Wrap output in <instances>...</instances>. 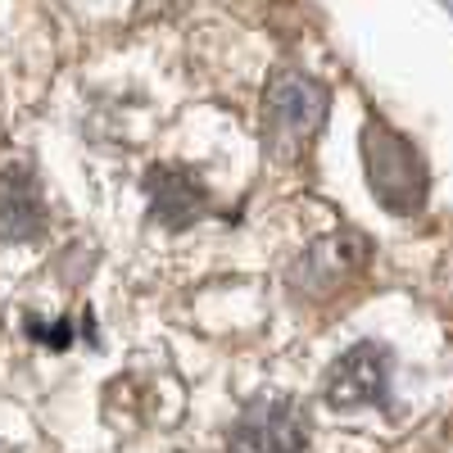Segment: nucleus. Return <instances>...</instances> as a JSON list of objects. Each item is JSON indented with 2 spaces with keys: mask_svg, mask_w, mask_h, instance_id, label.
<instances>
[{
  "mask_svg": "<svg viewBox=\"0 0 453 453\" xmlns=\"http://www.w3.org/2000/svg\"><path fill=\"white\" fill-rule=\"evenodd\" d=\"M326 87L309 73L277 68L268 91H263V145L273 164H290L313 145V136L326 123Z\"/></svg>",
  "mask_w": 453,
  "mask_h": 453,
  "instance_id": "2",
  "label": "nucleus"
},
{
  "mask_svg": "<svg viewBox=\"0 0 453 453\" xmlns=\"http://www.w3.org/2000/svg\"><path fill=\"white\" fill-rule=\"evenodd\" d=\"M309 435H313V422L299 399L258 395L226 426V453H304Z\"/></svg>",
  "mask_w": 453,
  "mask_h": 453,
  "instance_id": "3",
  "label": "nucleus"
},
{
  "mask_svg": "<svg viewBox=\"0 0 453 453\" xmlns=\"http://www.w3.org/2000/svg\"><path fill=\"white\" fill-rule=\"evenodd\" d=\"M23 335L36 340V345H46V349H68L73 345V322H46L42 313H27Z\"/></svg>",
  "mask_w": 453,
  "mask_h": 453,
  "instance_id": "8",
  "label": "nucleus"
},
{
  "mask_svg": "<svg viewBox=\"0 0 453 453\" xmlns=\"http://www.w3.org/2000/svg\"><path fill=\"white\" fill-rule=\"evenodd\" d=\"M0 453H5V444H0Z\"/></svg>",
  "mask_w": 453,
  "mask_h": 453,
  "instance_id": "9",
  "label": "nucleus"
},
{
  "mask_svg": "<svg viewBox=\"0 0 453 453\" xmlns=\"http://www.w3.org/2000/svg\"><path fill=\"white\" fill-rule=\"evenodd\" d=\"M367 258H372V245H367V236H358V232L322 236V241H313L304 254L290 263L286 286H290L299 299H309V304H322V299L340 295L349 281H358V277L367 273Z\"/></svg>",
  "mask_w": 453,
  "mask_h": 453,
  "instance_id": "4",
  "label": "nucleus"
},
{
  "mask_svg": "<svg viewBox=\"0 0 453 453\" xmlns=\"http://www.w3.org/2000/svg\"><path fill=\"white\" fill-rule=\"evenodd\" d=\"M363 168H367V186L381 209L399 218H418L426 209L431 168L422 159V150L381 119H367L363 127Z\"/></svg>",
  "mask_w": 453,
  "mask_h": 453,
  "instance_id": "1",
  "label": "nucleus"
},
{
  "mask_svg": "<svg viewBox=\"0 0 453 453\" xmlns=\"http://www.w3.org/2000/svg\"><path fill=\"white\" fill-rule=\"evenodd\" d=\"M46 222L50 213H46V196H42L36 173L23 164L0 168V241H10V245L42 241Z\"/></svg>",
  "mask_w": 453,
  "mask_h": 453,
  "instance_id": "7",
  "label": "nucleus"
},
{
  "mask_svg": "<svg viewBox=\"0 0 453 453\" xmlns=\"http://www.w3.org/2000/svg\"><path fill=\"white\" fill-rule=\"evenodd\" d=\"M390 376H395V349L381 340H358L354 349H345L326 367L322 399L335 412L390 408Z\"/></svg>",
  "mask_w": 453,
  "mask_h": 453,
  "instance_id": "5",
  "label": "nucleus"
},
{
  "mask_svg": "<svg viewBox=\"0 0 453 453\" xmlns=\"http://www.w3.org/2000/svg\"><path fill=\"white\" fill-rule=\"evenodd\" d=\"M145 196H150V213H155L168 232H186L209 213V191L204 181L181 168V164H155L145 173Z\"/></svg>",
  "mask_w": 453,
  "mask_h": 453,
  "instance_id": "6",
  "label": "nucleus"
}]
</instances>
